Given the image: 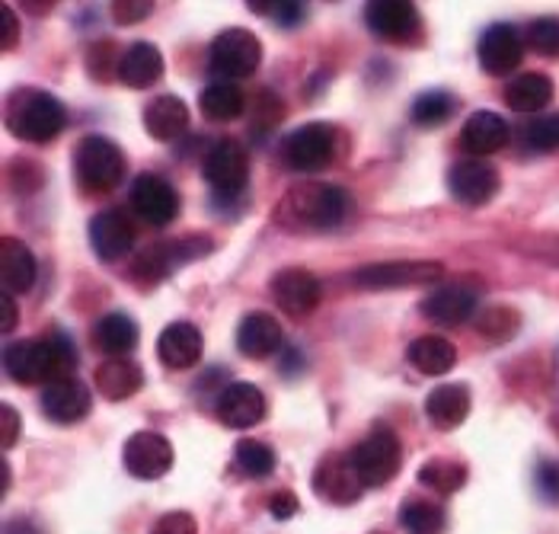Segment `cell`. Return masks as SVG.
<instances>
[{"mask_svg":"<svg viewBox=\"0 0 559 534\" xmlns=\"http://www.w3.org/2000/svg\"><path fill=\"white\" fill-rule=\"evenodd\" d=\"M3 368L16 384H51L61 378H74L78 371V349L64 333L48 340H20L7 346Z\"/></svg>","mask_w":559,"mask_h":534,"instance_id":"cell-1","label":"cell"},{"mask_svg":"<svg viewBox=\"0 0 559 534\" xmlns=\"http://www.w3.org/2000/svg\"><path fill=\"white\" fill-rule=\"evenodd\" d=\"M352 202L340 186L310 182L292 189L275 209V222L292 230H333L348 218Z\"/></svg>","mask_w":559,"mask_h":534,"instance_id":"cell-2","label":"cell"},{"mask_svg":"<svg viewBox=\"0 0 559 534\" xmlns=\"http://www.w3.org/2000/svg\"><path fill=\"white\" fill-rule=\"evenodd\" d=\"M7 129L20 141L29 144H51L68 129V109L58 96L36 87L16 90L7 103Z\"/></svg>","mask_w":559,"mask_h":534,"instance_id":"cell-3","label":"cell"},{"mask_svg":"<svg viewBox=\"0 0 559 534\" xmlns=\"http://www.w3.org/2000/svg\"><path fill=\"white\" fill-rule=\"evenodd\" d=\"M126 154L106 134H84L74 147V174L84 192H112L126 179Z\"/></svg>","mask_w":559,"mask_h":534,"instance_id":"cell-4","label":"cell"},{"mask_svg":"<svg viewBox=\"0 0 559 534\" xmlns=\"http://www.w3.org/2000/svg\"><path fill=\"white\" fill-rule=\"evenodd\" d=\"M282 161L285 167L298 174H317L336 164L340 157V132L326 122H307L282 141Z\"/></svg>","mask_w":559,"mask_h":534,"instance_id":"cell-5","label":"cell"},{"mask_svg":"<svg viewBox=\"0 0 559 534\" xmlns=\"http://www.w3.org/2000/svg\"><path fill=\"white\" fill-rule=\"evenodd\" d=\"M215 244L209 234H189V237H179V240H167V244H154L147 247L138 260H134V269L131 275L141 282V285H154L160 278H167L170 272H176L179 266L212 253Z\"/></svg>","mask_w":559,"mask_h":534,"instance_id":"cell-6","label":"cell"},{"mask_svg":"<svg viewBox=\"0 0 559 534\" xmlns=\"http://www.w3.org/2000/svg\"><path fill=\"white\" fill-rule=\"evenodd\" d=\"M259 61H262V43L250 29L230 26L224 33H217L215 43L209 48V68L217 81H243L250 74H257Z\"/></svg>","mask_w":559,"mask_h":534,"instance_id":"cell-7","label":"cell"},{"mask_svg":"<svg viewBox=\"0 0 559 534\" xmlns=\"http://www.w3.org/2000/svg\"><path fill=\"white\" fill-rule=\"evenodd\" d=\"M352 461H355V471H358L365 490L390 484L403 461V448H400L396 432L390 426H374L358 446L352 448Z\"/></svg>","mask_w":559,"mask_h":534,"instance_id":"cell-8","label":"cell"},{"mask_svg":"<svg viewBox=\"0 0 559 534\" xmlns=\"http://www.w3.org/2000/svg\"><path fill=\"white\" fill-rule=\"evenodd\" d=\"M202 174L209 179V186L215 189V195H221L224 202L240 195L247 179H250L247 147L240 141H234V138H221V141H215V147L205 154Z\"/></svg>","mask_w":559,"mask_h":534,"instance_id":"cell-9","label":"cell"},{"mask_svg":"<svg viewBox=\"0 0 559 534\" xmlns=\"http://www.w3.org/2000/svg\"><path fill=\"white\" fill-rule=\"evenodd\" d=\"M444 275V266L435 260H393V263H371L358 269L355 282L368 292H390V288H416L435 285Z\"/></svg>","mask_w":559,"mask_h":534,"instance_id":"cell-10","label":"cell"},{"mask_svg":"<svg viewBox=\"0 0 559 534\" xmlns=\"http://www.w3.org/2000/svg\"><path fill=\"white\" fill-rule=\"evenodd\" d=\"M313 493L323 499V502H333V506H352L358 502V496L365 490L358 471H355V461H352V451H333L326 454L317 471H313Z\"/></svg>","mask_w":559,"mask_h":534,"instance_id":"cell-11","label":"cell"},{"mask_svg":"<svg viewBox=\"0 0 559 534\" xmlns=\"http://www.w3.org/2000/svg\"><path fill=\"white\" fill-rule=\"evenodd\" d=\"M365 23L368 29L384 39V43H416L419 33H423V20H419V10L416 3H406V0H374L365 7Z\"/></svg>","mask_w":559,"mask_h":534,"instance_id":"cell-12","label":"cell"},{"mask_svg":"<svg viewBox=\"0 0 559 534\" xmlns=\"http://www.w3.org/2000/svg\"><path fill=\"white\" fill-rule=\"evenodd\" d=\"M269 288H272V298L282 308V313H288L295 320L310 317V313L317 311L320 295H323L320 278L301 266H288L282 269V272H275L272 282H269Z\"/></svg>","mask_w":559,"mask_h":534,"instance_id":"cell-13","label":"cell"},{"mask_svg":"<svg viewBox=\"0 0 559 534\" xmlns=\"http://www.w3.org/2000/svg\"><path fill=\"white\" fill-rule=\"evenodd\" d=\"M131 209L154 227H164L179 218V192L170 179L157 174H141L131 182Z\"/></svg>","mask_w":559,"mask_h":534,"instance_id":"cell-14","label":"cell"},{"mask_svg":"<svg viewBox=\"0 0 559 534\" xmlns=\"http://www.w3.org/2000/svg\"><path fill=\"white\" fill-rule=\"evenodd\" d=\"M122 461H126L131 477H138V480H160L164 474H170L173 467L170 439L160 436V432L141 429V432H134L126 442Z\"/></svg>","mask_w":559,"mask_h":534,"instance_id":"cell-15","label":"cell"},{"mask_svg":"<svg viewBox=\"0 0 559 534\" xmlns=\"http://www.w3.org/2000/svg\"><path fill=\"white\" fill-rule=\"evenodd\" d=\"M502 179H499V170L486 161H457L448 174V189L451 195L461 202V205H471V209H479L486 202L496 199Z\"/></svg>","mask_w":559,"mask_h":534,"instance_id":"cell-16","label":"cell"},{"mask_svg":"<svg viewBox=\"0 0 559 534\" xmlns=\"http://www.w3.org/2000/svg\"><path fill=\"white\" fill-rule=\"evenodd\" d=\"M479 64L486 74L492 78H506L512 74L521 58H524V39L512 23H492L483 36H479Z\"/></svg>","mask_w":559,"mask_h":534,"instance_id":"cell-17","label":"cell"},{"mask_svg":"<svg viewBox=\"0 0 559 534\" xmlns=\"http://www.w3.org/2000/svg\"><path fill=\"white\" fill-rule=\"evenodd\" d=\"M90 247L103 263H119L126 260L134 247V227L122 209H106L90 222Z\"/></svg>","mask_w":559,"mask_h":534,"instance_id":"cell-18","label":"cell"},{"mask_svg":"<svg viewBox=\"0 0 559 534\" xmlns=\"http://www.w3.org/2000/svg\"><path fill=\"white\" fill-rule=\"evenodd\" d=\"M93 406V394L84 381L61 378L43 388V410L55 426H78Z\"/></svg>","mask_w":559,"mask_h":534,"instance_id":"cell-19","label":"cell"},{"mask_svg":"<svg viewBox=\"0 0 559 534\" xmlns=\"http://www.w3.org/2000/svg\"><path fill=\"white\" fill-rule=\"evenodd\" d=\"M215 416L227 429H250V426L262 423V416H265V397L257 384L234 381L217 394Z\"/></svg>","mask_w":559,"mask_h":534,"instance_id":"cell-20","label":"cell"},{"mask_svg":"<svg viewBox=\"0 0 559 534\" xmlns=\"http://www.w3.org/2000/svg\"><path fill=\"white\" fill-rule=\"evenodd\" d=\"M476 301H479L476 288L464 285V282H451V285H441L431 292L423 301V313L441 327H461L476 313Z\"/></svg>","mask_w":559,"mask_h":534,"instance_id":"cell-21","label":"cell"},{"mask_svg":"<svg viewBox=\"0 0 559 534\" xmlns=\"http://www.w3.org/2000/svg\"><path fill=\"white\" fill-rule=\"evenodd\" d=\"M205 353V340H202V330L179 320V323H170L160 340H157V358L173 368V371H186L192 365H199V358Z\"/></svg>","mask_w":559,"mask_h":534,"instance_id":"cell-22","label":"cell"},{"mask_svg":"<svg viewBox=\"0 0 559 534\" xmlns=\"http://www.w3.org/2000/svg\"><path fill=\"white\" fill-rule=\"evenodd\" d=\"M509 138H512V129H509V122L502 116H496V112H474L464 122V129H461V147L471 157L483 161V157L502 151L509 144Z\"/></svg>","mask_w":559,"mask_h":534,"instance_id":"cell-23","label":"cell"},{"mask_svg":"<svg viewBox=\"0 0 559 534\" xmlns=\"http://www.w3.org/2000/svg\"><path fill=\"white\" fill-rule=\"evenodd\" d=\"M237 349L247 358H269L282 349V323L275 313H247L237 327Z\"/></svg>","mask_w":559,"mask_h":534,"instance_id":"cell-24","label":"cell"},{"mask_svg":"<svg viewBox=\"0 0 559 534\" xmlns=\"http://www.w3.org/2000/svg\"><path fill=\"white\" fill-rule=\"evenodd\" d=\"M0 282L10 295H23L36 285V257L20 237L0 240Z\"/></svg>","mask_w":559,"mask_h":534,"instance_id":"cell-25","label":"cell"},{"mask_svg":"<svg viewBox=\"0 0 559 534\" xmlns=\"http://www.w3.org/2000/svg\"><path fill=\"white\" fill-rule=\"evenodd\" d=\"M93 384H96V391H99L106 401H129V397H134V394L141 391L144 371H141L138 361H131V358L126 356L109 358V361L96 365Z\"/></svg>","mask_w":559,"mask_h":534,"instance_id":"cell-26","label":"cell"},{"mask_svg":"<svg viewBox=\"0 0 559 534\" xmlns=\"http://www.w3.org/2000/svg\"><path fill=\"white\" fill-rule=\"evenodd\" d=\"M426 416L435 429L451 432L457 426H464V419L471 416V391L467 384H441L435 388L426 401Z\"/></svg>","mask_w":559,"mask_h":534,"instance_id":"cell-27","label":"cell"},{"mask_svg":"<svg viewBox=\"0 0 559 534\" xmlns=\"http://www.w3.org/2000/svg\"><path fill=\"white\" fill-rule=\"evenodd\" d=\"M164 78V55L154 43H134L122 55L119 81L131 90L154 87Z\"/></svg>","mask_w":559,"mask_h":534,"instance_id":"cell-28","label":"cell"},{"mask_svg":"<svg viewBox=\"0 0 559 534\" xmlns=\"http://www.w3.org/2000/svg\"><path fill=\"white\" fill-rule=\"evenodd\" d=\"M144 129L154 141H176L189 129V106L173 93L151 99L144 106Z\"/></svg>","mask_w":559,"mask_h":534,"instance_id":"cell-29","label":"cell"},{"mask_svg":"<svg viewBox=\"0 0 559 534\" xmlns=\"http://www.w3.org/2000/svg\"><path fill=\"white\" fill-rule=\"evenodd\" d=\"M93 346L112 358L129 356L131 349L138 346V323L126 311L106 313L93 327Z\"/></svg>","mask_w":559,"mask_h":534,"instance_id":"cell-30","label":"cell"},{"mask_svg":"<svg viewBox=\"0 0 559 534\" xmlns=\"http://www.w3.org/2000/svg\"><path fill=\"white\" fill-rule=\"evenodd\" d=\"M554 99V81L540 71H531V74H521L515 78L509 87H506V103L515 109V112H537V109H547Z\"/></svg>","mask_w":559,"mask_h":534,"instance_id":"cell-31","label":"cell"},{"mask_svg":"<svg viewBox=\"0 0 559 534\" xmlns=\"http://www.w3.org/2000/svg\"><path fill=\"white\" fill-rule=\"evenodd\" d=\"M406 356L423 375H435V378L448 375L457 365V349L444 336H419V340H413Z\"/></svg>","mask_w":559,"mask_h":534,"instance_id":"cell-32","label":"cell"},{"mask_svg":"<svg viewBox=\"0 0 559 534\" xmlns=\"http://www.w3.org/2000/svg\"><path fill=\"white\" fill-rule=\"evenodd\" d=\"M243 109H247V96L237 84L215 81L202 93V116L209 122H234L243 116Z\"/></svg>","mask_w":559,"mask_h":534,"instance_id":"cell-33","label":"cell"},{"mask_svg":"<svg viewBox=\"0 0 559 534\" xmlns=\"http://www.w3.org/2000/svg\"><path fill=\"white\" fill-rule=\"evenodd\" d=\"M419 484L429 487L431 493H441V496H451L467 484V467L454 458H429L423 467H419Z\"/></svg>","mask_w":559,"mask_h":534,"instance_id":"cell-34","label":"cell"},{"mask_svg":"<svg viewBox=\"0 0 559 534\" xmlns=\"http://www.w3.org/2000/svg\"><path fill=\"white\" fill-rule=\"evenodd\" d=\"M457 112V99L448 93V90H426L413 99L409 106V119L419 126V129H435V126H444L451 116Z\"/></svg>","mask_w":559,"mask_h":534,"instance_id":"cell-35","label":"cell"},{"mask_svg":"<svg viewBox=\"0 0 559 534\" xmlns=\"http://www.w3.org/2000/svg\"><path fill=\"white\" fill-rule=\"evenodd\" d=\"M234 467L250 477V480H262L275 471V451L265 446V442H257V439H243L234 448Z\"/></svg>","mask_w":559,"mask_h":534,"instance_id":"cell-36","label":"cell"},{"mask_svg":"<svg viewBox=\"0 0 559 534\" xmlns=\"http://www.w3.org/2000/svg\"><path fill=\"white\" fill-rule=\"evenodd\" d=\"M122 48L109 39L103 43H93L86 48V74L99 84H109V81H119V68H122Z\"/></svg>","mask_w":559,"mask_h":534,"instance_id":"cell-37","label":"cell"},{"mask_svg":"<svg viewBox=\"0 0 559 534\" xmlns=\"http://www.w3.org/2000/svg\"><path fill=\"white\" fill-rule=\"evenodd\" d=\"M400 525L413 534H438L444 529V509L426 499H413L400 509Z\"/></svg>","mask_w":559,"mask_h":534,"instance_id":"cell-38","label":"cell"},{"mask_svg":"<svg viewBox=\"0 0 559 534\" xmlns=\"http://www.w3.org/2000/svg\"><path fill=\"white\" fill-rule=\"evenodd\" d=\"M521 141L527 151H537V154H547V151H557L559 147V112L550 116H537L531 119L524 129H521Z\"/></svg>","mask_w":559,"mask_h":534,"instance_id":"cell-39","label":"cell"},{"mask_svg":"<svg viewBox=\"0 0 559 534\" xmlns=\"http://www.w3.org/2000/svg\"><path fill=\"white\" fill-rule=\"evenodd\" d=\"M285 116V106L275 93H259L257 99L250 103V132L257 138H265L272 132Z\"/></svg>","mask_w":559,"mask_h":534,"instance_id":"cell-40","label":"cell"},{"mask_svg":"<svg viewBox=\"0 0 559 534\" xmlns=\"http://www.w3.org/2000/svg\"><path fill=\"white\" fill-rule=\"evenodd\" d=\"M524 43L531 45L537 55L557 58L559 55V16H540L527 26Z\"/></svg>","mask_w":559,"mask_h":534,"instance_id":"cell-41","label":"cell"},{"mask_svg":"<svg viewBox=\"0 0 559 534\" xmlns=\"http://www.w3.org/2000/svg\"><path fill=\"white\" fill-rule=\"evenodd\" d=\"M250 7H253L257 13H262V16L275 20V23L285 26V29L301 26L304 16H307L304 3H298V0H250Z\"/></svg>","mask_w":559,"mask_h":534,"instance_id":"cell-42","label":"cell"},{"mask_svg":"<svg viewBox=\"0 0 559 534\" xmlns=\"http://www.w3.org/2000/svg\"><path fill=\"white\" fill-rule=\"evenodd\" d=\"M534 490L547 502V506H559V464L557 461H540L534 467Z\"/></svg>","mask_w":559,"mask_h":534,"instance_id":"cell-43","label":"cell"},{"mask_svg":"<svg viewBox=\"0 0 559 534\" xmlns=\"http://www.w3.org/2000/svg\"><path fill=\"white\" fill-rule=\"evenodd\" d=\"M151 13H154V3L151 0H119V3H112V20L122 23V26L141 23Z\"/></svg>","mask_w":559,"mask_h":534,"instance_id":"cell-44","label":"cell"},{"mask_svg":"<svg viewBox=\"0 0 559 534\" xmlns=\"http://www.w3.org/2000/svg\"><path fill=\"white\" fill-rule=\"evenodd\" d=\"M20 436H23V419H20V413H16V406L3 403V406H0V442H3V448H13L20 442Z\"/></svg>","mask_w":559,"mask_h":534,"instance_id":"cell-45","label":"cell"},{"mask_svg":"<svg viewBox=\"0 0 559 534\" xmlns=\"http://www.w3.org/2000/svg\"><path fill=\"white\" fill-rule=\"evenodd\" d=\"M151 534H199V522L189 512H167Z\"/></svg>","mask_w":559,"mask_h":534,"instance_id":"cell-46","label":"cell"},{"mask_svg":"<svg viewBox=\"0 0 559 534\" xmlns=\"http://www.w3.org/2000/svg\"><path fill=\"white\" fill-rule=\"evenodd\" d=\"M298 499H295V493L292 490H278L269 496V512H272V519H278V522H285V519H295L298 515Z\"/></svg>","mask_w":559,"mask_h":534,"instance_id":"cell-47","label":"cell"},{"mask_svg":"<svg viewBox=\"0 0 559 534\" xmlns=\"http://www.w3.org/2000/svg\"><path fill=\"white\" fill-rule=\"evenodd\" d=\"M0 20H3L0 48H3V51H13V48H16V43H20V23H16V13H13L7 3H0Z\"/></svg>","mask_w":559,"mask_h":534,"instance_id":"cell-48","label":"cell"},{"mask_svg":"<svg viewBox=\"0 0 559 534\" xmlns=\"http://www.w3.org/2000/svg\"><path fill=\"white\" fill-rule=\"evenodd\" d=\"M0 311H3V317H0V330H3V333H13V327H16V305H13V295H10V292L0 295Z\"/></svg>","mask_w":559,"mask_h":534,"instance_id":"cell-49","label":"cell"},{"mask_svg":"<svg viewBox=\"0 0 559 534\" xmlns=\"http://www.w3.org/2000/svg\"><path fill=\"white\" fill-rule=\"evenodd\" d=\"M7 534H43V532H39L33 522H23V519H20V522H10V525H7Z\"/></svg>","mask_w":559,"mask_h":534,"instance_id":"cell-50","label":"cell"},{"mask_svg":"<svg viewBox=\"0 0 559 534\" xmlns=\"http://www.w3.org/2000/svg\"><path fill=\"white\" fill-rule=\"evenodd\" d=\"M20 7H26L29 13H48V10H51L55 3H33V0H23Z\"/></svg>","mask_w":559,"mask_h":534,"instance_id":"cell-51","label":"cell"},{"mask_svg":"<svg viewBox=\"0 0 559 534\" xmlns=\"http://www.w3.org/2000/svg\"><path fill=\"white\" fill-rule=\"evenodd\" d=\"M282 371H285V375H292V371H298V353H295V349H292V353L285 356V368H282Z\"/></svg>","mask_w":559,"mask_h":534,"instance_id":"cell-52","label":"cell"},{"mask_svg":"<svg viewBox=\"0 0 559 534\" xmlns=\"http://www.w3.org/2000/svg\"><path fill=\"white\" fill-rule=\"evenodd\" d=\"M0 467H3V493H7V490H10V464L3 461Z\"/></svg>","mask_w":559,"mask_h":534,"instance_id":"cell-53","label":"cell"}]
</instances>
